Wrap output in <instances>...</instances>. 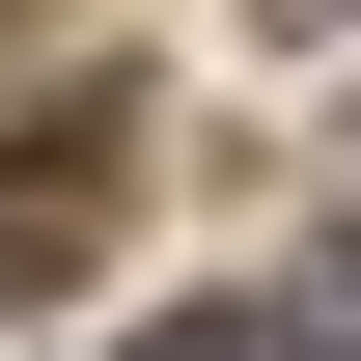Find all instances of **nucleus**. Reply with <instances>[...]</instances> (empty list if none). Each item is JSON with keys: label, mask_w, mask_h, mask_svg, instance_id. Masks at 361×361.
<instances>
[{"label": "nucleus", "mask_w": 361, "mask_h": 361, "mask_svg": "<svg viewBox=\"0 0 361 361\" xmlns=\"http://www.w3.org/2000/svg\"><path fill=\"white\" fill-rule=\"evenodd\" d=\"M139 167H167L139 56H84V84H28V111H0V306H56V278L139 223Z\"/></svg>", "instance_id": "obj_1"}, {"label": "nucleus", "mask_w": 361, "mask_h": 361, "mask_svg": "<svg viewBox=\"0 0 361 361\" xmlns=\"http://www.w3.org/2000/svg\"><path fill=\"white\" fill-rule=\"evenodd\" d=\"M139 361H278V306H167V334H139Z\"/></svg>", "instance_id": "obj_2"}]
</instances>
